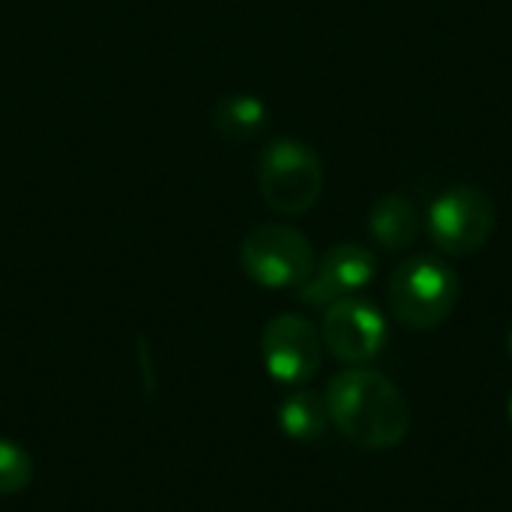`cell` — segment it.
I'll return each mask as SVG.
<instances>
[{
    "label": "cell",
    "mask_w": 512,
    "mask_h": 512,
    "mask_svg": "<svg viewBox=\"0 0 512 512\" xmlns=\"http://www.w3.org/2000/svg\"><path fill=\"white\" fill-rule=\"evenodd\" d=\"M510 420H512V396H510Z\"/></svg>",
    "instance_id": "cell-14"
},
{
    "label": "cell",
    "mask_w": 512,
    "mask_h": 512,
    "mask_svg": "<svg viewBox=\"0 0 512 512\" xmlns=\"http://www.w3.org/2000/svg\"><path fill=\"white\" fill-rule=\"evenodd\" d=\"M324 399L330 423L363 450L399 447L411 432V405L405 393L387 375L366 366L333 375Z\"/></svg>",
    "instance_id": "cell-1"
},
{
    "label": "cell",
    "mask_w": 512,
    "mask_h": 512,
    "mask_svg": "<svg viewBox=\"0 0 512 512\" xmlns=\"http://www.w3.org/2000/svg\"><path fill=\"white\" fill-rule=\"evenodd\" d=\"M261 360L273 381L303 387L318 375L324 360L321 330L306 315H276L261 333Z\"/></svg>",
    "instance_id": "cell-6"
},
{
    "label": "cell",
    "mask_w": 512,
    "mask_h": 512,
    "mask_svg": "<svg viewBox=\"0 0 512 512\" xmlns=\"http://www.w3.org/2000/svg\"><path fill=\"white\" fill-rule=\"evenodd\" d=\"M33 477V459L30 453L9 441L0 438V495H18L30 486Z\"/></svg>",
    "instance_id": "cell-12"
},
{
    "label": "cell",
    "mask_w": 512,
    "mask_h": 512,
    "mask_svg": "<svg viewBox=\"0 0 512 512\" xmlns=\"http://www.w3.org/2000/svg\"><path fill=\"white\" fill-rule=\"evenodd\" d=\"M420 228H423V222H420L414 201L399 192L381 195L369 210V234L387 252L411 249L420 237Z\"/></svg>",
    "instance_id": "cell-9"
},
{
    "label": "cell",
    "mask_w": 512,
    "mask_h": 512,
    "mask_svg": "<svg viewBox=\"0 0 512 512\" xmlns=\"http://www.w3.org/2000/svg\"><path fill=\"white\" fill-rule=\"evenodd\" d=\"M324 348L348 366H363L387 345V318L363 297H345L324 309L321 321Z\"/></svg>",
    "instance_id": "cell-7"
},
{
    "label": "cell",
    "mask_w": 512,
    "mask_h": 512,
    "mask_svg": "<svg viewBox=\"0 0 512 512\" xmlns=\"http://www.w3.org/2000/svg\"><path fill=\"white\" fill-rule=\"evenodd\" d=\"M270 123L267 105L252 93H228L213 105V126L225 141H255Z\"/></svg>",
    "instance_id": "cell-10"
},
{
    "label": "cell",
    "mask_w": 512,
    "mask_h": 512,
    "mask_svg": "<svg viewBox=\"0 0 512 512\" xmlns=\"http://www.w3.org/2000/svg\"><path fill=\"white\" fill-rule=\"evenodd\" d=\"M495 222H498L495 201L480 186H468V183L441 192L426 213V231L432 243L456 258L483 249L495 231Z\"/></svg>",
    "instance_id": "cell-5"
},
{
    "label": "cell",
    "mask_w": 512,
    "mask_h": 512,
    "mask_svg": "<svg viewBox=\"0 0 512 512\" xmlns=\"http://www.w3.org/2000/svg\"><path fill=\"white\" fill-rule=\"evenodd\" d=\"M462 294V282L450 264L432 255H414L396 264L390 276V312L393 318L417 333L441 327Z\"/></svg>",
    "instance_id": "cell-2"
},
{
    "label": "cell",
    "mask_w": 512,
    "mask_h": 512,
    "mask_svg": "<svg viewBox=\"0 0 512 512\" xmlns=\"http://www.w3.org/2000/svg\"><path fill=\"white\" fill-rule=\"evenodd\" d=\"M240 267L261 288H300L315 270V249L297 228L258 225L240 243Z\"/></svg>",
    "instance_id": "cell-4"
},
{
    "label": "cell",
    "mask_w": 512,
    "mask_h": 512,
    "mask_svg": "<svg viewBox=\"0 0 512 512\" xmlns=\"http://www.w3.org/2000/svg\"><path fill=\"white\" fill-rule=\"evenodd\" d=\"M507 348H510V354H512V324H510V333H507Z\"/></svg>",
    "instance_id": "cell-13"
},
{
    "label": "cell",
    "mask_w": 512,
    "mask_h": 512,
    "mask_svg": "<svg viewBox=\"0 0 512 512\" xmlns=\"http://www.w3.org/2000/svg\"><path fill=\"white\" fill-rule=\"evenodd\" d=\"M279 426L291 441H318L330 426L327 399L315 390H297L279 405Z\"/></svg>",
    "instance_id": "cell-11"
},
{
    "label": "cell",
    "mask_w": 512,
    "mask_h": 512,
    "mask_svg": "<svg viewBox=\"0 0 512 512\" xmlns=\"http://www.w3.org/2000/svg\"><path fill=\"white\" fill-rule=\"evenodd\" d=\"M258 189L270 210L300 216L321 198L324 165L306 141L276 138L258 156Z\"/></svg>",
    "instance_id": "cell-3"
},
{
    "label": "cell",
    "mask_w": 512,
    "mask_h": 512,
    "mask_svg": "<svg viewBox=\"0 0 512 512\" xmlns=\"http://www.w3.org/2000/svg\"><path fill=\"white\" fill-rule=\"evenodd\" d=\"M375 255L360 243H336L315 261L309 279L297 288L300 300L315 309H327L345 297H357L375 279Z\"/></svg>",
    "instance_id": "cell-8"
}]
</instances>
